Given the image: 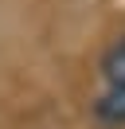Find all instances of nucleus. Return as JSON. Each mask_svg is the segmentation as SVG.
I'll list each match as a JSON object with an SVG mask.
<instances>
[{
  "label": "nucleus",
  "instance_id": "nucleus-1",
  "mask_svg": "<svg viewBox=\"0 0 125 129\" xmlns=\"http://www.w3.org/2000/svg\"><path fill=\"white\" fill-rule=\"evenodd\" d=\"M98 117L106 125H125V86H109L106 94L98 98Z\"/></svg>",
  "mask_w": 125,
  "mask_h": 129
},
{
  "label": "nucleus",
  "instance_id": "nucleus-2",
  "mask_svg": "<svg viewBox=\"0 0 125 129\" xmlns=\"http://www.w3.org/2000/svg\"><path fill=\"white\" fill-rule=\"evenodd\" d=\"M102 74H106L109 86H125V35L106 51V59H102Z\"/></svg>",
  "mask_w": 125,
  "mask_h": 129
}]
</instances>
